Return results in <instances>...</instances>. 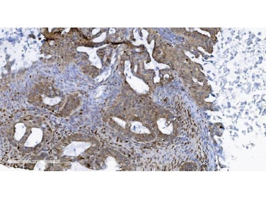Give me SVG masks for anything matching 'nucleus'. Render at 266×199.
Segmentation results:
<instances>
[{"label":"nucleus","mask_w":266,"mask_h":199,"mask_svg":"<svg viewBox=\"0 0 266 199\" xmlns=\"http://www.w3.org/2000/svg\"><path fill=\"white\" fill-rule=\"evenodd\" d=\"M105 89V86H102L99 87L96 90L94 97L96 99L99 98L103 94Z\"/></svg>","instance_id":"3"},{"label":"nucleus","mask_w":266,"mask_h":199,"mask_svg":"<svg viewBox=\"0 0 266 199\" xmlns=\"http://www.w3.org/2000/svg\"><path fill=\"white\" fill-rule=\"evenodd\" d=\"M131 130L133 132L137 134H150L149 130L144 127L140 122H134L132 123Z\"/></svg>","instance_id":"1"},{"label":"nucleus","mask_w":266,"mask_h":199,"mask_svg":"<svg viewBox=\"0 0 266 199\" xmlns=\"http://www.w3.org/2000/svg\"><path fill=\"white\" fill-rule=\"evenodd\" d=\"M112 119L114 121L118 124L121 126L123 128H125L126 125V122L125 121H123L122 119L119 118L113 117Z\"/></svg>","instance_id":"4"},{"label":"nucleus","mask_w":266,"mask_h":199,"mask_svg":"<svg viewBox=\"0 0 266 199\" xmlns=\"http://www.w3.org/2000/svg\"><path fill=\"white\" fill-rule=\"evenodd\" d=\"M159 129L164 134L169 135L172 132L173 127L172 124L167 125L165 121L158 123Z\"/></svg>","instance_id":"2"}]
</instances>
